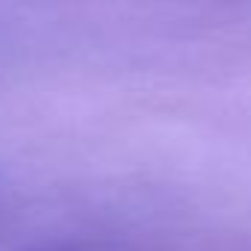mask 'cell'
I'll use <instances>...</instances> for the list:
<instances>
[{"label": "cell", "instance_id": "obj_1", "mask_svg": "<svg viewBox=\"0 0 251 251\" xmlns=\"http://www.w3.org/2000/svg\"><path fill=\"white\" fill-rule=\"evenodd\" d=\"M30 251H112L103 245H89V242H56V245H39Z\"/></svg>", "mask_w": 251, "mask_h": 251}]
</instances>
